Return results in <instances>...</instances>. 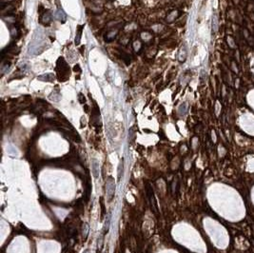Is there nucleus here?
Wrapping results in <instances>:
<instances>
[{
  "mask_svg": "<svg viewBox=\"0 0 254 253\" xmlns=\"http://www.w3.org/2000/svg\"><path fill=\"white\" fill-rule=\"evenodd\" d=\"M57 73H58V79L59 81L63 82L66 81L70 77V67L68 66L66 61L63 57H60L57 61Z\"/></svg>",
  "mask_w": 254,
  "mask_h": 253,
  "instance_id": "nucleus-1",
  "label": "nucleus"
},
{
  "mask_svg": "<svg viewBox=\"0 0 254 253\" xmlns=\"http://www.w3.org/2000/svg\"><path fill=\"white\" fill-rule=\"evenodd\" d=\"M105 188H106V197L108 199V201H111L114 197L115 194V181L111 176L108 177L106 179V182H105Z\"/></svg>",
  "mask_w": 254,
  "mask_h": 253,
  "instance_id": "nucleus-2",
  "label": "nucleus"
},
{
  "mask_svg": "<svg viewBox=\"0 0 254 253\" xmlns=\"http://www.w3.org/2000/svg\"><path fill=\"white\" fill-rule=\"evenodd\" d=\"M91 173L94 175L95 179H97L99 177V173H100V166H99V162L95 158L91 159Z\"/></svg>",
  "mask_w": 254,
  "mask_h": 253,
  "instance_id": "nucleus-3",
  "label": "nucleus"
},
{
  "mask_svg": "<svg viewBox=\"0 0 254 253\" xmlns=\"http://www.w3.org/2000/svg\"><path fill=\"white\" fill-rule=\"evenodd\" d=\"M148 199H150L151 202V210H157V204H156V200L155 197H154V194H153V191L151 187H148Z\"/></svg>",
  "mask_w": 254,
  "mask_h": 253,
  "instance_id": "nucleus-4",
  "label": "nucleus"
},
{
  "mask_svg": "<svg viewBox=\"0 0 254 253\" xmlns=\"http://www.w3.org/2000/svg\"><path fill=\"white\" fill-rule=\"evenodd\" d=\"M110 220H111V213H109L107 215V217H106V220H105L104 226H103V233H104V235L109 232L110 226Z\"/></svg>",
  "mask_w": 254,
  "mask_h": 253,
  "instance_id": "nucleus-5",
  "label": "nucleus"
},
{
  "mask_svg": "<svg viewBox=\"0 0 254 253\" xmlns=\"http://www.w3.org/2000/svg\"><path fill=\"white\" fill-rule=\"evenodd\" d=\"M123 174H124V159L122 158L118 165V170H117V181L118 182L121 180Z\"/></svg>",
  "mask_w": 254,
  "mask_h": 253,
  "instance_id": "nucleus-6",
  "label": "nucleus"
},
{
  "mask_svg": "<svg viewBox=\"0 0 254 253\" xmlns=\"http://www.w3.org/2000/svg\"><path fill=\"white\" fill-rule=\"evenodd\" d=\"M82 29H84V25H81V26H78V28H77V34H76V37H75V44H76V45H79L80 40H81Z\"/></svg>",
  "mask_w": 254,
  "mask_h": 253,
  "instance_id": "nucleus-7",
  "label": "nucleus"
},
{
  "mask_svg": "<svg viewBox=\"0 0 254 253\" xmlns=\"http://www.w3.org/2000/svg\"><path fill=\"white\" fill-rule=\"evenodd\" d=\"M218 29V19H217V16L214 15L212 17V30L216 31Z\"/></svg>",
  "mask_w": 254,
  "mask_h": 253,
  "instance_id": "nucleus-8",
  "label": "nucleus"
},
{
  "mask_svg": "<svg viewBox=\"0 0 254 253\" xmlns=\"http://www.w3.org/2000/svg\"><path fill=\"white\" fill-rule=\"evenodd\" d=\"M89 230H90V227H89V225L85 223L84 226H83V236L84 238L86 239L87 237H88V234H89Z\"/></svg>",
  "mask_w": 254,
  "mask_h": 253,
  "instance_id": "nucleus-9",
  "label": "nucleus"
},
{
  "mask_svg": "<svg viewBox=\"0 0 254 253\" xmlns=\"http://www.w3.org/2000/svg\"><path fill=\"white\" fill-rule=\"evenodd\" d=\"M79 97H80V98H79V101H80V103H81V104H83V103L86 102V100H83V98H85V96L83 95L82 93H79Z\"/></svg>",
  "mask_w": 254,
  "mask_h": 253,
  "instance_id": "nucleus-10",
  "label": "nucleus"
},
{
  "mask_svg": "<svg viewBox=\"0 0 254 253\" xmlns=\"http://www.w3.org/2000/svg\"><path fill=\"white\" fill-rule=\"evenodd\" d=\"M74 72H80L79 65H75V66H74Z\"/></svg>",
  "mask_w": 254,
  "mask_h": 253,
  "instance_id": "nucleus-11",
  "label": "nucleus"
},
{
  "mask_svg": "<svg viewBox=\"0 0 254 253\" xmlns=\"http://www.w3.org/2000/svg\"><path fill=\"white\" fill-rule=\"evenodd\" d=\"M83 253H90V249H89V248L85 249V250L83 251Z\"/></svg>",
  "mask_w": 254,
  "mask_h": 253,
  "instance_id": "nucleus-12",
  "label": "nucleus"
},
{
  "mask_svg": "<svg viewBox=\"0 0 254 253\" xmlns=\"http://www.w3.org/2000/svg\"><path fill=\"white\" fill-rule=\"evenodd\" d=\"M105 253H108V252H105Z\"/></svg>",
  "mask_w": 254,
  "mask_h": 253,
  "instance_id": "nucleus-13",
  "label": "nucleus"
}]
</instances>
